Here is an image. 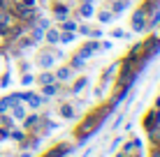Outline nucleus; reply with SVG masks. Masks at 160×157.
I'll list each match as a JSON object with an SVG mask.
<instances>
[{
	"label": "nucleus",
	"mask_w": 160,
	"mask_h": 157,
	"mask_svg": "<svg viewBox=\"0 0 160 157\" xmlns=\"http://www.w3.org/2000/svg\"><path fill=\"white\" fill-rule=\"evenodd\" d=\"M58 76H60V79H68V76H70V72H68V69H60Z\"/></svg>",
	"instance_id": "2"
},
{
	"label": "nucleus",
	"mask_w": 160,
	"mask_h": 157,
	"mask_svg": "<svg viewBox=\"0 0 160 157\" xmlns=\"http://www.w3.org/2000/svg\"><path fill=\"white\" fill-rule=\"evenodd\" d=\"M40 81H42V83H51V76H49V74H44V76H42Z\"/></svg>",
	"instance_id": "3"
},
{
	"label": "nucleus",
	"mask_w": 160,
	"mask_h": 157,
	"mask_svg": "<svg viewBox=\"0 0 160 157\" xmlns=\"http://www.w3.org/2000/svg\"><path fill=\"white\" fill-rule=\"evenodd\" d=\"M51 60H53L51 56H42V65H44V67H49V65H51Z\"/></svg>",
	"instance_id": "1"
}]
</instances>
